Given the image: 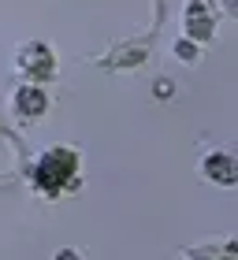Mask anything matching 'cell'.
<instances>
[{
  "instance_id": "obj_1",
  "label": "cell",
  "mask_w": 238,
  "mask_h": 260,
  "mask_svg": "<svg viewBox=\"0 0 238 260\" xmlns=\"http://www.w3.org/2000/svg\"><path fill=\"white\" fill-rule=\"evenodd\" d=\"M75 168H78V156L71 149H49L34 168V186L41 193H60L64 182L75 175Z\"/></svg>"
},
{
  "instance_id": "obj_2",
  "label": "cell",
  "mask_w": 238,
  "mask_h": 260,
  "mask_svg": "<svg viewBox=\"0 0 238 260\" xmlns=\"http://www.w3.org/2000/svg\"><path fill=\"white\" fill-rule=\"evenodd\" d=\"M45 108H49V101H45V93L34 86V82H26V86L15 89V112L19 115H41Z\"/></svg>"
}]
</instances>
